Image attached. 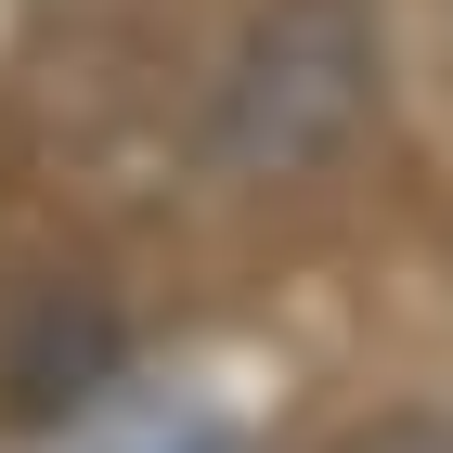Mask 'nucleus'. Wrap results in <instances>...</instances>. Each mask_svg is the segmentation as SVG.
Listing matches in <instances>:
<instances>
[{
  "label": "nucleus",
  "instance_id": "f03ea898",
  "mask_svg": "<svg viewBox=\"0 0 453 453\" xmlns=\"http://www.w3.org/2000/svg\"><path fill=\"white\" fill-rule=\"evenodd\" d=\"M78 453H246V427L220 402H117L78 427Z\"/></svg>",
  "mask_w": 453,
  "mask_h": 453
},
{
  "label": "nucleus",
  "instance_id": "7ed1b4c3",
  "mask_svg": "<svg viewBox=\"0 0 453 453\" xmlns=\"http://www.w3.org/2000/svg\"><path fill=\"white\" fill-rule=\"evenodd\" d=\"M337 453H453V415H376V427H349Z\"/></svg>",
  "mask_w": 453,
  "mask_h": 453
},
{
  "label": "nucleus",
  "instance_id": "f257e3e1",
  "mask_svg": "<svg viewBox=\"0 0 453 453\" xmlns=\"http://www.w3.org/2000/svg\"><path fill=\"white\" fill-rule=\"evenodd\" d=\"M363 91H376L363 0H273L234 39V78L208 104V156L220 169H311L363 130Z\"/></svg>",
  "mask_w": 453,
  "mask_h": 453
}]
</instances>
